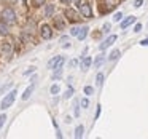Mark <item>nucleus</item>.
<instances>
[{
    "label": "nucleus",
    "mask_w": 148,
    "mask_h": 139,
    "mask_svg": "<svg viewBox=\"0 0 148 139\" xmlns=\"http://www.w3.org/2000/svg\"><path fill=\"white\" fill-rule=\"evenodd\" d=\"M83 131H84V126L83 125H78L77 129H75V136H77V138H81V136H83Z\"/></svg>",
    "instance_id": "obj_12"
},
{
    "label": "nucleus",
    "mask_w": 148,
    "mask_h": 139,
    "mask_svg": "<svg viewBox=\"0 0 148 139\" xmlns=\"http://www.w3.org/2000/svg\"><path fill=\"white\" fill-rule=\"evenodd\" d=\"M78 32H80V29H78V27H72V30H70L72 35H78Z\"/></svg>",
    "instance_id": "obj_25"
},
{
    "label": "nucleus",
    "mask_w": 148,
    "mask_h": 139,
    "mask_svg": "<svg viewBox=\"0 0 148 139\" xmlns=\"http://www.w3.org/2000/svg\"><path fill=\"white\" fill-rule=\"evenodd\" d=\"M77 64H78L77 61H70V67H75V66H77Z\"/></svg>",
    "instance_id": "obj_36"
},
{
    "label": "nucleus",
    "mask_w": 148,
    "mask_h": 139,
    "mask_svg": "<svg viewBox=\"0 0 148 139\" xmlns=\"http://www.w3.org/2000/svg\"><path fill=\"white\" fill-rule=\"evenodd\" d=\"M51 93L53 94H58L59 93V86H58V85H53V86H51Z\"/></svg>",
    "instance_id": "obj_20"
},
{
    "label": "nucleus",
    "mask_w": 148,
    "mask_h": 139,
    "mask_svg": "<svg viewBox=\"0 0 148 139\" xmlns=\"http://www.w3.org/2000/svg\"><path fill=\"white\" fill-rule=\"evenodd\" d=\"M99 117H100V106H97V109H96V113H94V118H99Z\"/></svg>",
    "instance_id": "obj_24"
},
{
    "label": "nucleus",
    "mask_w": 148,
    "mask_h": 139,
    "mask_svg": "<svg viewBox=\"0 0 148 139\" xmlns=\"http://www.w3.org/2000/svg\"><path fill=\"white\" fill-rule=\"evenodd\" d=\"M92 91H94L92 86H84V93L86 94H92Z\"/></svg>",
    "instance_id": "obj_21"
},
{
    "label": "nucleus",
    "mask_w": 148,
    "mask_h": 139,
    "mask_svg": "<svg viewBox=\"0 0 148 139\" xmlns=\"http://www.w3.org/2000/svg\"><path fill=\"white\" fill-rule=\"evenodd\" d=\"M105 62V56L103 55H100V56H97V59L94 61V64H96V67H100V66Z\"/></svg>",
    "instance_id": "obj_11"
},
{
    "label": "nucleus",
    "mask_w": 148,
    "mask_h": 139,
    "mask_svg": "<svg viewBox=\"0 0 148 139\" xmlns=\"http://www.w3.org/2000/svg\"><path fill=\"white\" fill-rule=\"evenodd\" d=\"M140 45H143V46H148V39L142 40V42H140Z\"/></svg>",
    "instance_id": "obj_34"
},
{
    "label": "nucleus",
    "mask_w": 148,
    "mask_h": 139,
    "mask_svg": "<svg viewBox=\"0 0 148 139\" xmlns=\"http://www.w3.org/2000/svg\"><path fill=\"white\" fill-rule=\"evenodd\" d=\"M34 71H35V67H30L29 71H26V72H24V75H29V74H32Z\"/></svg>",
    "instance_id": "obj_33"
},
{
    "label": "nucleus",
    "mask_w": 148,
    "mask_h": 139,
    "mask_svg": "<svg viewBox=\"0 0 148 139\" xmlns=\"http://www.w3.org/2000/svg\"><path fill=\"white\" fill-rule=\"evenodd\" d=\"M108 29H110V24H108V23H107V24H105V26H103V32H108Z\"/></svg>",
    "instance_id": "obj_35"
},
{
    "label": "nucleus",
    "mask_w": 148,
    "mask_h": 139,
    "mask_svg": "<svg viewBox=\"0 0 148 139\" xmlns=\"http://www.w3.org/2000/svg\"><path fill=\"white\" fill-rule=\"evenodd\" d=\"M73 115H75V117L80 115V107H78V101H75V106H73Z\"/></svg>",
    "instance_id": "obj_17"
},
{
    "label": "nucleus",
    "mask_w": 148,
    "mask_h": 139,
    "mask_svg": "<svg viewBox=\"0 0 148 139\" xmlns=\"http://www.w3.org/2000/svg\"><path fill=\"white\" fill-rule=\"evenodd\" d=\"M8 86H10V85H3V86H0V94L3 93V91H7V90H8Z\"/></svg>",
    "instance_id": "obj_32"
},
{
    "label": "nucleus",
    "mask_w": 148,
    "mask_h": 139,
    "mask_svg": "<svg viewBox=\"0 0 148 139\" xmlns=\"http://www.w3.org/2000/svg\"><path fill=\"white\" fill-rule=\"evenodd\" d=\"M0 34H2V35H7V34H8V29H7L5 21H2V23H0Z\"/></svg>",
    "instance_id": "obj_13"
},
{
    "label": "nucleus",
    "mask_w": 148,
    "mask_h": 139,
    "mask_svg": "<svg viewBox=\"0 0 148 139\" xmlns=\"http://www.w3.org/2000/svg\"><path fill=\"white\" fill-rule=\"evenodd\" d=\"M23 2H26V0H23Z\"/></svg>",
    "instance_id": "obj_38"
},
{
    "label": "nucleus",
    "mask_w": 148,
    "mask_h": 139,
    "mask_svg": "<svg viewBox=\"0 0 148 139\" xmlns=\"http://www.w3.org/2000/svg\"><path fill=\"white\" fill-rule=\"evenodd\" d=\"M142 3H143V0H135L134 7H135V8H138V7H142Z\"/></svg>",
    "instance_id": "obj_29"
},
{
    "label": "nucleus",
    "mask_w": 148,
    "mask_h": 139,
    "mask_svg": "<svg viewBox=\"0 0 148 139\" xmlns=\"http://www.w3.org/2000/svg\"><path fill=\"white\" fill-rule=\"evenodd\" d=\"M88 30H89V27H81V29H80V32H78V39H80V40H84V37H86L88 35Z\"/></svg>",
    "instance_id": "obj_9"
},
{
    "label": "nucleus",
    "mask_w": 148,
    "mask_h": 139,
    "mask_svg": "<svg viewBox=\"0 0 148 139\" xmlns=\"http://www.w3.org/2000/svg\"><path fill=\"white\" fill-rule=\"evenodd\" d=\"M72 94H73V88H69V90H67V91H65V94H64V98H65V99H69V98H70V96H72Z\"/></svg>",
    "instance_id": "obj_19"
},
{
    "label": "nucleus",
    "mask_w": 148,
    "mask_h": 139,
    "mask_svg": "<svg viewBox=\"0 0 148 139\" xmlns=\"http://www.w3.org/2000/svg\"><path fill=\"white\" fill-rule=\"evenodd\" d=\"M118 58H119V51H118V50H115V51H113L112 55L108 56V59H110V61H116Z\"/></svg>",
    "instance_id": "obj_15"
},
{
    "label": "nucleus",
    "mask_w": 148,
    "mask_h": 139,
    "mask_svg": "<svg viewBox=\"0 0 148 139\" xmlns=\"http://www.w3.org/2000/svg\"><path fill=\"white\" fill-rule=\"evenodd\" d=\"M96 82H97V85L100 86V85L103 83V75H102V74H97V77H96Z\"/></svg>",
    "instance_id": "obj_18"
},
{
    "label": "nucleus",
    "mask_w": 148,
    "mask_h": 139,
    "mask_svg": "<svg viewBox=\"0 0 148 139\" xmlns=\"http://www.w3.org/2000/svg\"><path fill=\"white\" fill-rule=\"evenodd\" d=\"M116 40V35H110L108 39L105 40V42L102 43V45H100V50H105V48H108L110 45H113V42H115Z\"/></svg>",
    "instance_id": "obj_5"
},
{
    "label": "nucleus",
    "mask_w": 148,
    "mask_h": 139,
    "mask_svg": "<svg viewBox=\"0 0 148 139\" xmlns=\"http://www.w3.org/2000/svg\"><path fill=\"white\" fill-rule=\"evenodd\" d=\"M142 30V24H135V27H134V32H140Z\"/></svg>",
    "instance_id": "obj_31"
},
{
    "label": "nucleus",
    "mask_w": 148,
    "mask_h": 139,
    "mask_svg": "<svg viewBox=\"0 0 148 139\" xmlns=\"http://www.w3.org/2000/svg\"><path fill=\"white\" fill-rule=\"evenodd\" d=\"M121 18H123V13H116L113 19H115V21H121Z\"/></svg>",
    "instance_id": "obj_30"
},
{
    "label": "nucleus",
    "mask_w": 148,
    "mask_h": 139,
    "mask_svg": "<svg viewBox=\"0 0 148 139\" xmlns=\"http://www.w3.org/2000/svg\"><path fill=\"white\" fill-rule=\"evenodd\" d=\"M61 59H62V56H56V58H53L51 61L48 62V69H54V67H56V64H58V62L61 61Z\"/></svg>",
    "instance_id": "obj_8"
},
{
    "label": "nucleus",
    "mask_w": 148,
    "mask_h": 139,
    "mask_svg": "<svg viewBox=\"0 0 148 139\" xmlns=\"http://www.w3.org/2000/svg\"><path fill=\"white\" fill-rule=\"evenodd\" d=\"M5 120H7V115H3V113H2V115H0V128H2V126H3Z\"/></svg>",
    "instance_id": "obj_22"
},
{
    "label": "nucleus",
    "mask_w": 148,
    "mask_h": 139,
    "mask_svg": "<svg viewBox=\"0 0 148 139\" xmlns=\"http://www.w3.org/2000/svg\"><path fill=\"white\" fill-rule=\"evenodd\" d=\"M32 93H34V85H30V86L27 88L26 91H24V94H23V99H24V101H26V99H29V98H30V94H32Z\"/></svg>",
    "instance_id": "obj_10"
},
{
    "label": "nucleus",
    "mask_w": 148,
    "mask_h": 139,
    "mask_svg": "<svg viewBox=\"0 0 148 139\" xmlns=\"http://www.w3.org/2000/svg\"><path fill=\"white\" fill-rule=\"evenodd\" d=\"M2 19L8 24H13L14 21H16V15H14V11L11 10V8H5V10L2 11Z\"/></svg>",
    "instance_id": "obj_2"
},
{
    "label": "nucleus",
    "mask_w": 148,
    "mask_h": 139,
    "mask_svg": "<svg viewBox=\"0 0 148 139\" xmlns=\"http://www.w3.org/2000/svg\"><path fill=\"white\" fill-rule=\"evenodd\" d=\"M91 66V58H84L83 59V64H81V67H83V71H86L88 67Z\"/></svg>",
    "instance_id": "obj_14"
},
{
    "label": "nucleus",
    "mask_w": 148,
    "mask_h": 139,
    "mask_svg": "<svg viewBox=\"0 0 148 139\" xmlns=\"http://www.w3.org/2000/svg\"><path fill=\"white\" fill-rule=\"evenodd\" d=\"M80 10H81V15H83L84 18H91V16H92V11H91V7H89L88 3L80 5Z\"/></svg>",
    "instance_id": "obj_4"
},
{
    "label": "nucleus",
    "mask_w": 148,
    "mask_h": 139,
    "mask_svg": "<svg viewBox=\"0 0 148 139\" xmlns=\"http://www.w3.org/2000/svg\"><path fill=\"white\" fill-rule=\"evenodd\" d=\"M134 21H135V18H134V16H129V18H126V19L121 23V29H126V27H129L132 23H134Z\"/></svg>",
    "instance_id": "obj_7"
},
{
    "label": "nucleus",
    "mask_w": 148,
    "mask_h": 139,
    "mask_svg": "<svg viewBox=\"0 0 148 139\" xmlns=\"http://www.w3.org/2000/svg\"><path fill=\"white\" fill-rule=\"evenodd\" d=\"M62 2H64V3H69V2H70V0H62Z\"/></svg>",
    "instance_id": "obj_37"
},
{
    "label": "nucleus",
    "mask_w": 148,
    "mask_h": 139,
    "mask_svg": "<svg viewBox=\"0 0 148 139\" xmlns=\"http://www.w3.org/2000/svg\"><path fill=\"white\" fill-rule=\"evenodd\" d=\"M65 16L69 18V21H73V23H77V21L81 19L80 15H78L75 10H72V8H67V10H65Z\"/></svg>",
    "instance_id": "obj_3"
},
{
    "label": "nucleus",
    "mask_w": 148,
    "mask_h": 139,
    "mask_svg": "<svg viewBox=\"0 0 148 139\" xmlns=\"http://www.w3.org/2000/svg\"><path fill=\"white\" fill-rule=\"evenodd\" d=\"M16 94H18V91L16 90H13V91H10V93L7 94V96L3 98V101H2V104H0V109H8V107L11 106V104L14 102V98H16Z\"/></svg>",
    "instance_id": "obj_1"
},
{
    "label": "nucleus",
    "mask_w": 148,
    "mask_h": 139,
    "mask_svg": "<svg viewBox=\"0 0 148 139\" xmlns=\"http://www.w3.org/2000/svg\"><path fill=\"white\" fill-rule=\"evenodd\" d=\"M10 51H11V46L10 45H5L3 46V53H5V55H10Z\"/></svg>",
    "instance_id": "obj_23"
},
{
    "label": "nucleus",
    "mask_w": 148,
    "mask_h": 139,
    "mask_svg": "<svg viewBox=\"0 0 148 139\" xmlns=\"http://www.w3.org/2000/svg\"><path fill=\"white\" fill-rule=\"evenodd\" d=\"M88 106H89V101H88V99H81V107H84V109H86Z\"/></svg>",
    "instance_id": "obj_26"
},
{
    "label": "nucleus",
    "mask_w": 148,
    "mask_h": 139,
    "mask_svg": "<svg viewBox=\"0 0 148 139\" xmlns=\"http://www.w3.org/2000/svg\"><path fill=\"white\" fill-rule=\"evenodd\" d=\"M54 23H56V26H58V27H59V29H62V27H64V23H62V21H61V19H56V21H54Z\"/></svg>",
    "instance_id": "obj_27"
},
{
    "label": "nucleus",
    "mask_w": 148,
    "mask_h": 139,
    "mask_svg": "<svg viewBox=\"0 0 148 139\" xmlns=\"http://www.w3.org/2000/svg\"><path fill=\"white\" fill-rule=\"evenodd\" d=\"M45 3V0H34V5L35 7H40V5H43Z\"/></svg>",
    "instance_id": "obj_28"
},
{
    "label": "nucleus",
    "mask_w": 148,
    "mask_h": 139,
    "mask_svg": "<svg viewBox=\"0 0 148 139\" xmlns=\"http://www.w3.org/2000/svg\"><path fill=\"white\" fill-rule=\"evenodd\" d=\"M53 32H51V27L49 26H43L42 27V37L43 39H51Z\"/></svg>",
    "instance_id": "obj_6"
},
{
    "label": "nucleus",
    "mask_w": 148,
    "mask_h": 139,
    "mask_svg": "<svg viewBox=\"0 0 148 139\" xmlns=\"http://www.w3.org/2000/svg\"><path fill=\"white\" fill-rule=\"evenodd\" d=\"M53 11H54V7H53V5H48V7H46V10H45V15H46V18H49L53 15Z\"/></svg>",
    "instance_id": "obj_16"
}]
</instances>
